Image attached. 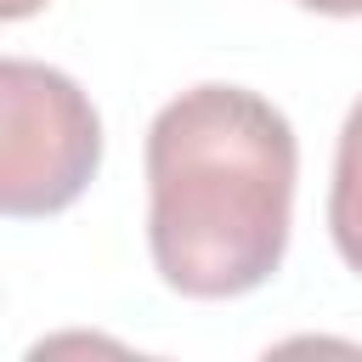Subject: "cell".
<instances>
[{
    "label": "cell",
    "instance_id": "cell-1",
    "mask_svg": "<svg viewBox=\"0 0 362 362\" xmlns=\"http://www.w3.org/2000/svg\"><path fill=\"white\" fill-rule=\"evenodd\" d=\"M294 130L243 85H192L147 130V249L187 300L260 288L288 249Z\"/></svg>",
    "mask_w": 362,
    "mask_h": 362
},
{
    "label": "cell",
    "instance_id": "cell-2",
    "mask_svg": "<svg viewBox=\"0 0 362 362\" xmlns=\"http://www.w3.org/2000/svg\"><path fill=\"white\" fill-rule=\"evenodd\" d=\"M102 164V119L90 96L45 62L0 68V209L11 221L68 209Z\"/></svg>",
    "mask_w": 362,
    "mask_h": 362
},
{
    "label": "cell",
    "instance_id": "cell-3",
    "mask_svg": "<svg viewBox=\"0 0 362 362\" xmlns=\"http://www.w3.org/2000/svg\"><path fill=\"white\" fill-rule=\"evenodd\" d=\"M328 232L339 260L362 277V102L345 113L339 153H334V187H328Z\"/></svg>",
    "mask_w": 362,
    "mask_h": 362
},
{
    "label": "cell",
    "instance_id": "cell-4",
    "mask_svg": "<svg viewBox=\"0 0 362 362\" xmlns=\"http://www.w3.org/2000/svg\"><path fill=\"white\" fill-rule=\"evenodd\" d=\"M305 11H322V17H362V0H300Z\"/></svg>",
    "mask_w": 362,
    "mask_h": 362
},
{
    "label": "cell",
    "instance_id": "cell-5",
    "mask_svg": "<svg viewBox=\"0 0 362 362\" xmlns=\"http://www.w3.org/2000/svg\"><path fill=\"white\" fill-rule=\"evenodd\" d=\"M40 6H45V0H0V17H6V23H23V17H34Z\"/></svg>",
    "mask_w": 362,
    "mask_h": 362
}]
</instances>
